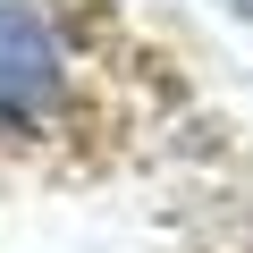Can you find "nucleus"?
<instances>
[{"label":"nucleus","mask_w":253,"mask_h":253,"mask_svg":"<svg viewBox=\"0 0 253 253\" xmlns=\"http://www.w3.org/2000/svg\"><path fill=\"white\" fill-rule=\"evenodd\" d=\"M68 101V51L34 0H0V135H34Z\"/></svg>","instance_id":"obj_1"},{"label":"nucleus","mask_w":253,"mask_h":253,"mask_svg":"<svg viewBox=\"0 0 253 253\" xmlns=\"http://www.w3.org/2000/svg\"><path fill=\"white\" fill-rule=\"evenodd\" d=\"M219 9H236V17H253V0H219Z\"/></svg>","instance_id":"obj_2"}]
</instances>
